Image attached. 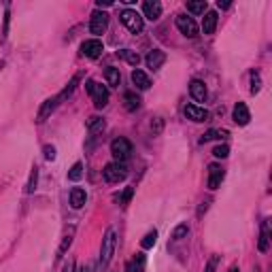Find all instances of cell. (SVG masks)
I'll list each match as a JSON object with an SVG mask.
<instances>
[{"label":"cell","mask_w":272,"mask_h":272,"mask_svg":"<svg viewBox=\"0 0 272 272\" xmlns=\"http://www.w3.org/2000/svg\"><path fill=\"white\" fill-rule=\"evenodd\" d=\"M115 245H117V238H115V230L109 228L107 234L102 238V249H100V262H98V268L104 270L113 259V253H115Z\"/></svg>","instance_id":"6da1fadb"},{"label":"cell","mask_w":272,"mask_h":272,"mask_svg":"<svg viewBox=\"0 0 272 272\" xmlns=\"http://www.w3.org/2000/svg\"><path fill=\"white\" fill-rule=\"evenodd\" d=\"M85 90L90 91V96H91V100H94L96 109H104L109 104V90L104 88V85L96 83L94 79H90L88 83H85Z\"/></svg>","instance_id":"7a4b0ae2"},{"label":"cell","mask_w":272,"mask_h":272,"mask_svg":"<svg viewBox=\"0 0 272 272\" xmlns=\"http://www.w3.org/2000/svg\"><path fill=\"white\" fill-rule=\"evenodd\" d=\"M102 177L107 183H119L128 177V168H126V164H121V162H111V164L104 166Z\"/></svg>","instance_id":"3957f363"},{"label":"cell","mask_w":272,"mask_h":272,"mask_svg":"<svg viewBox=\"0 0 272 272\" xmlns=\"http://www.w3.org/2000/svg\"><path fill=\"white\" fill-rule=\"evenodd\" d=\"M111 153H113L115 162H121V164H124V162L134 153V149H132V143L128 141V138L119 136V138H115V141L111 143Z\"/></svg>","instance_id":"277c9868"},{"label":"cell","mask_w":272,"mask_h":272,"mask_svg":"<svg viewBox=\"0 0 272 272\" xmlns=\"http://www.w3.org/2000/svg\"><path fill=\"white\" fill-rule=\"evenodd\" d=\"M121 24L128 28L130 32L136 34V32L143 30L145 21H143V15L138 13V11H134V9H124V11H121Z\"/></svg>","instance_id":"5b68a950"},{"label":"cell","mask_w":272,"mask_h":272,"mask_svg":"<svg viewBox=\"0 0 272 272\" xmlns=\"http://www.w3.org/2000/svg\"><path fill=\"white\" fill-rule=\"evenodd\" d=\"M177 28H179V32L185 34L187 38L198 36V24H196L192 17H187V15H179L177 17Z\"/></svg>","instance_id":"8992f818"},{"label":"cell","mask_w":272,"mask_h":272,"mask_svg":"<svg viewBox=\"0 0 272 272\" xmlns=\"http://www.w3.org/2000/svg\"><path fill=\"white\" fill-rule=\"evenodd\" d=\"M107 28H109V15L102 13V11H96L90 19V32L100 36V34L107 32Z\"/></svg>","instance_id":"52a82bcc"},{"label":"cell","mask_w":272,"mask_h":272,"mask_svg":"<svg viewBox=\"0 0 272 272\" xmlns=\"http://www.w3.org/2000/svg\"><path fill=\"white\" fill-rule=\"evenodd\" d=\"M81 54H83L85 57H90V60H96V57L102 54V43L98 38L85 40V43L81 45Z\"/></svg>","instance_id":"ba28073f"},{"label":"cell","mask_w":272,"mask_h":272,"mask_svg":"<svg viewBox=\"0 0 272 272\" xmlns=\"http://www.w3.org/2000/svg\"><path fill=\"white\" fill-rule=\"evenodd\" d=\"M223 177H225V170L219 164H211V166H208V189H217L219 185H221Z\"/></svg>","instance_id":"9c48e42d"},{"label":"cell","mask_w":272,"mask_h":272,"mask_svg":"<svg viewBox=\"0 0 272 272\" xmlns=\"http://www.w3.org/2000/svg\"><path fill=\"white\" fill-rule=\"evenodd\" d=\"M145 62H147V66L151 68V71H158V68L164 66V62H166V54L162 49H153V51H149L147 57H145Z\"/></svg>","instance_id":"30bf717a"},{"label":"cell","mask_w":272,"mask_h":272,"mask_svg":"<svg viewBox=\"0 0 272 272\" xmlns=\"http://www.w3.org/2000/svg\"><path fill=\"white\" fill-rule=\"evenodd\" d=\"M189 94H192L194 100H198V102H204L206 100V85H204V81H200V79H192V83H189Z\"/></svg>","instance_id":"8fae6325"},{"label":"cell","mask_w":272,"mask_h":272,"mask_svg":"<svg viewBox=\"0 0 272 272\" xmlns=\"http://www.w3.org/2000/svg\"><path fill=\"white\" fill-rule=\"evenodd\" d=\"M185 117L196 121V124H200V121L208 119V111H206V109L196 107V104H187V107H185Z\"/></svg>","instance_id":"7c38bea8"},{"label":"cell","mask_w":272,"mask_h":272,"mask_svg":"<svg viewBox=\"0 0 272 272\" xmlns=\"http://www.w3.org/2000/svg\"><path fill=\"white\" fill-rule=\"evenodd\" d=\"M232 117H234V121L238 126H247L249 124V119H251V113H249V109H247L245 102H236V107H234V111H232Z\"/></svg>","instance_id":"4fadbf2b"},{"label":"cell","mask_w":272,"mask_h":272,"mask_svg":"<svg viewBox=\"0 0 272 272\" xmlns=\"http://www.w3.org/2000/svg\"><path fill=\"white\" fill-rule=\"evenodd\" d=\"M143 15L147 17V19H160V15H162V4L158 2V0H147V2L143 4Z\"/></svg>","instance_id":"5bb4252c"},{"label":"cell","mask_w":272,"mask_h":272,"mask_svg":"<svg viewBox=\"0 0 272 272\" xmlns=\"http://www.w3.org/2000/svg\"><path fill=\"white\" fill-rule=\"evenodd\" d=\"M217 19H219V17H217L215 11H206L204 19H202V32H204V34H213V32H215Z\"/></svg>","instance_id":"9a60e30c"},{"label":"cell","mask_w":272,"mask_h":272,"mask_svg":"<svg viewBox=\"0 0 272 272\" xmlns=\"http://www.w3.org/2000/svg\"><path fill=\"white\" fill-rule=\"evenodd\" d=\"M57 104H60L57 96H55V98H49V100H45V102H43V107H40V111H38V119H36V121H45V119H47L49 115L55 111Z\"/></svg>","instance_id":"2e32d148"},{"label":"cell","mask_w":272,"mask_h":272,"mask_svg":"<svg viewBox=\"0 0 272 272\" xmlns=\"http://www.w3.org/2000/svg\"><path fill=\"white\" fill-rule=\"evenodd\" d=\"M132 83H134L138 90H149L151 88V79H149L143 71H138V68L136 71H132Z\"/></svg>","instance_id":"e0dca14e"},{"label":"cell","mask_w":272,"mask_h":272,"mask_svg":"<svg viewBox=\"0 0 272 272\" xmlns=\"http://www.w3.org/2000/svg\"><path fill=\"white\" fill-rule=\"evenodd\" d=\"M74 225H71V228L66 230V234H64V240H62V245H60V249H57V259L60 257H64V253H66V249L73 245V238H74Z\"/></svg>","instance_id":"ac0fdd59"},{"label":"cell","mask_w":272,"mask_h":272,"mask_svg":"<svg viewBox=\"0 0 272 272\" xmlns=\"http://www.w3.org/2000/svg\"><path fill=\"white\" fill-rule=\"evenodd\" d=\"M85 200H88V196H85V189L73 187V192H71V204H73V208H81V206L85 204Z\"/></svg>","instance_id":"d6986e66"},{"label":"cell","mask_w":272,"mask_h":272,"mask_svg":"<svg viewBox=\"0 0 272 272\" xmlns=\"http://www.w3.org/2000/svg\"><path fill=\"white\" fill-rule=\"evenodd\" d=\"M117 55L121 57V60L128 62L130 66H138V62H141V55H138L136 51H132V49H119Z\"/></svg>","instance_id":"ffe728a7"},{"label":"cell","mask_w":272,"mask_h":272,"mask_svg":"<svg viewBox=\"0 0 272 272\" xmlns=\"http://www.w3.org/2000/svg\"><path fill=\"white\" fill-rule=\"evenodd\" d=\"M104 77H107V83L111 85V88H117V85H119V81H121L119 68H113V66H109L107 71H104Z\"/></svg>","instance_id":"44dd1931"},{"label":"cell","mask_w":272,"mask_h":272,"mask_svg":"<svg viewBox=\"0 0 272 272\" xmlns=\"http://www.w3.org/2000/svg\"><path fill=\"white\" fill-rule=\"evenodd\" d=\"M126 272H145V255L143 253H136V257L126 266Z\"/></svg>","instance_id":"7402d4cb"},{"label":"cell","mask_w":272,"mask_h":272,"mask_svg":"<svg viewBox=\"0 0 272 272\" xmlns=\"http://www.w3.org/2000/svg\"><path fill=\"white\" fill-rule=\"evenodd\" d=\"M124 100H126V109H128V111H136V109L141 107V98H138L134 91H126Z\"/></svg>","instance_id":"603a6c76"},{"label":"cell","mask_w":272,"mask_h":272,"mask_svg":"<svg viewBox=\"0 0 272 272\" xmlns=\"http://www.w3.org/2000/svg\"><path fill=\"white\" fill-rule=\"evenodd\" d=\"M268 240H270V225L268 221L262 223V236H259V251H268Z\"/></svg>","instance_id":"cb8c5ba5"},{"label":"cell","mask_w":272,"mask_h":272,"mask_svg":"<svg viewBox=\"0 0 272 272\" xmlns=\"http://www.w3.org/2000/svg\"><path fill=\"white\" fill-rule=\"evenodd\" d=\"M88 130L90 134H98V132L104 130V119L102 117H90L88 119Z\"/></svg>","instance_id":"d4e9b609"},{"label":"cell","mask_w":272,"mask_h":272,"mask_svg":"<svg viewBox=\"0 0 272 272\" xmlns=\"http://www.w3.org/2000/svg\"><path fill=\"white\" fill-rule=\"evenodd\" d=\"M187 11L194 15H204L206 13V2L204 0H198V2H187Z\"/></svg>","instance_id":"484cf974"},{"label":"cell","mask_w":272,"mask_h":272,"mask_svg":"<svg viewBox=\"0 0 272 272\" xmlns=\"http://www.w3.org/2000/svg\"><path fill=\"white\" fill-rule=\"evenodd\" d=\"M228 132H221V130H208L204 136L200 138V143H208V141H219V138H225Z\"/></svg>","instance_id":"4316f807"},{"label":"cell","mask_w":272,"mask_h":272,"mask_svg":"<svg viewBox=\"0 0 272 272\" xmlns=\"http://www.w3.org/2000/svg\"><path fill=\"white\" fill-rule=\"evenodd\" d=\"M155 240H158V232H155V230H151V232L145 234V238L141 240V247L143 249H151L155 245Z\"/></svg>","instance_id":"83f0119b"},{"label":"cell","mask_w":272,"mask_h":272,"mask_svg":"<svg viewBox=\"0 0 272 272\" xmlns=\"http://www.w3.org/2000/svg\"><path fill=\"white\" fill-rule=\"evenodd\" d=\"M81 177H83V164L77 162V164L71 168V172H68V181H79Z\"/></svg>","instance_id":"f1b7e54d"},{"label":"cell","mask_w":272,"mask_h":272,"mask_svg":"<svg viewBox=\"0 0 272 272\" xmlns=\"http://www.w3.org/2000/svg\"><path fill=\"white\" fill-rule=\"evenodd\" d=\"M36 181H38V170H36V166H34L32 172H30V179H28V185H26V192L28 194H32L34 189H36Z\"/></svg>","instance_id":"f546056e"},{"label":"cell","mask_w":272,"mask_h":272,"mask_svg":"<svg viewBox=\"0 0 272 272\" xmlns=\"http://www.w3.org/2000/svg\"><path fill=\"white\" fill-rule=\"evenodd\" d=\"M187 234H189L187 223H181V225H177V228H175V232H172V240H181V238H185Z\"/></svg>","instance_id":"4dcf8cb0"},{"label":"cell","mask_w":272,"mask_h":272,"mask_svg":"<svg viewBox=\"0 0 272 272\" xmlns=\"http://www.w3.org/2000/svg\"><path fill=\"white\" fill-rule=\"evenodd\" d=\"M132 194H134V189H132V187H126V192L121 194V196H117V202H119L121 206H128V202L132 200Z\"/></svg>","instance_id":"1f68e13d"},{"label":"cell","mask_w":272,"mask_h":272,"mask_svg":"<svg viewBox=\"0 0 272 272\" xmlns=\"http://www.w3.org/2000/svg\"><path fill=\"white\" fill-rule=\"evenodd\" d=\"M259 90H262V79L257 73H251V94H257Z\"/></svg>","instance_id":"d6a6232c"},{"label":"cell","mask_w":272,"mask_h":272,"mask_svg":"<svg viewBox=\"0 0 272 272\" xmlns=\"http://www.w3.org/2000/svg\"><path fill=\"white\" fill-rule=\"evenodd\" d=\"M228 153H230V147H228V145H219V147L213 149V155H215V158H219V160L228 158Z\"/></svg>","instance_id":"836d02e7"},{"label":"cell","mask_w":272,"mask_h":272,"mask_svg":"<svg viewBox=\"0 0 272 272\" xmlns=\"http://www.w3.org/2000/svg\"><path fill=\"white\" fill-rule=\"evenodd\" d=\"M217 264H219V255H213L211 259H208L204 272H215V270H217Z\"/></svg>","instance_id":"e575fe53"},{"label":"cell","mask_w":272,"mask_h":272,"mask_svg":"<svg viewBox=\"0 0 272 272\" xmlns=\"http://www.w3.org/2000/svg\"><path fill=\"white\" fill-rule=\"evenodd\" d=\"M45 158H47V160H55V147L47 145V147H45Z\"/></svg>","instance_id":"d590c367"},{"label":"cell","mask_w":272,"mask_h":272,"mask_svg":"<svg viewBox=\"0 0 272 272\" xmlns=\"http://www.w3.org/2000/svg\"><path fill=\"white\" fill-rule=\"evenodd\" d=\"M151 128H153L155 134H160V132H162V119L160 117H155V124H151Z\"/></svg>","instance_id":"8d00e7d4"},{"label":"cell","mask_w":272,"mask_h":272,"mask_svg":"<svg viewBox=\"0 0 272 272\" xmlns=\"http://www.w3.org/2000/svg\"><path fill=\"white\" fill-rule=\"evenodd\" d=\"M96 4H98V9H102V7H111L113 2H111V0H104V2H102V0H98Z\"/></svg>","instance_id":"74e56055"},{"label":"cell","mask_w":272,"mask_h":272,"mask_svg":"<svg viewBox=\"0 0 272 272\" xmlns=\"http://www.w3.org/2000/svg\"><path fill=\"white\" fill-rule=\"evenodd\" d=\"M217 7L219 9H230V2H228V0H223V2H221V0H217Z\"/></svg>","instance_id":"f35d334b"},{"label":"cell","mask_w":272,"mask_h":272,"mask_svg":"<svg viewBox=\"0 0 272 272\" xmlns=\"http://www.w3.org/2000/svg\"><path fill=\"white\" fill-rule=\"evenodd\" d=\"M206 208H208V200H206V202H202V206H200V211H198V215H202V213H204V211H206Z\"/></svg>","instance_id":"ab89813d"},{"label":"cell","mask_w":272,"mask_h":272,"mask_svg":"<svg viewBox=\"0 0 272 272\" xmlns=\"http://www.w3.org/2000/svg\"><path fill=\"white\" fill-rule=\"evenodd\" d=\"M64 272H74V264H73V262H68V264H66V268H64Z\"/></svg>","instance_id":"60d3db41"},{"label":"cell","mask_w":272,"mask_h":272,"mask_svg":"<svg viewBox=\"0 0 272 272\" xmlns=\"http://www.w3.org/2000/svg\"><path fill=\"white\" fill-rule=\"evenodd\" d=\"M79 272H91V266H83V268H81Z\"/></svg>","instance_id":"b9f144b4"},{"label":"cell","mask_w":272,"mask_h":272,"mask_svg":"<svg viewBox=\"0 0 272 272\" xmlns=\"http://www.w3.org/2000/svg\"><path fill=\"white\" fill-rule=\"evenodd\" d=\"M228 272H238V268H236V266H232V268H230Z\"/></svg>","instance_id":"7bdbcfd3"}]
</instances>
